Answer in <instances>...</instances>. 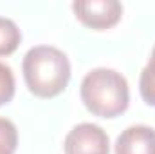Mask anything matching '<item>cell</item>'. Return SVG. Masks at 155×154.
I'll return each mask as SVG.
<instances>
[{
	"label": "cell",
	"mask_w": 155,
	"mask_h": 154,
	"mask_svg": "<svg viewBox=\"0 0 155 154\" xmlns=\"http://www.w3.org/2000/svg\"><path fill=\"white\" fill-rule=\"evenodd\" d=\"M22 71L27 89L35 96L54 98L69 85L71 62L58 47L36 45L25 53Z\"/></svg>",
	"instance_id": "6da1fadb"
},
{
	"label": "cell",
	"mask_w": 155,
	"mask_h": 154,
	"mask_svg": "<svg viewBox=\"0 0 155 154\" xmlns=\"http://www.w3.org/2000/svg\"><path fill=\"white\" fill-rule=\"evenodd\" d=\"M79 96L85 107L99 118H116L123 114L130 103L126 78L107 67H97L85 75L79 87Z\"/></svg>",
	"instance_id": "7a4b0ae2"
},
{
	"label": "cell",
	"mask_w": 155,
	"mask_h": 154,
	"mask_svg": "<svg viewBox=\"0 0 155 154\" xmlns=\"http://www.w3.org/2000/svg\"><path fill=\"white\" fill-rule=\"evenodd\" d=\"M76 18L90 29H110L121 20L123 5L117 0H78L72 4Z\"/></svg>",
	"instance_id": "3957f363"
},
{
	"label": "cell",
	"mask_w": 155,
	"mask_h": 154,
	"mask_svg": "<svg viewBox=\"0 0 155 154\" xmlns=\"http://www.w3.org/2000/svg\"><path fill=\"white\" fill-rule=\"evenodd\" d=\"M65 154H108L110 142L107 132L96 123H79L72 127L63 142Z\"/></svg>",
	"instance_id": "277c9868"
},
{
	"label": "cell",
	"mask_w": 155,
	"mask_h": 154,
	"mask_svg": "<svg viewBox=\"0 0 155 154\" xmlns=\"http://www.w3.org/2000/svg\"><path fill=\"white\" fill-rule=\"evenodd\" d=\"M116 154H155V129L132 125L116 140Z\"/></svg>",
	"instance_id": "5b68a950"
},
{
	"label": "cell",
	"mask_w": 155,
	"mask_h": 154,
	"mask_svg": "<svg viewBox=\"0 0 155 154\" xmlns=\"http://www.w3.org/2000/svg\"><path fill=\"white\" fill-rule=\"evenodd\" d=\"M22 42V33L18 26L5 16H0V56H7L18 49Z\"/></svg>",
	"instance_id": "8992f818"
},
{
	"label": "cell",
	"mask_w": 155,
	"mask_h": 154,
	"mask_svg": "<svg viewBox=\"0 0 155 154\" xmlns=\"http://www.w3.org/2000/svg\"><path fill=\"white\" fill-rule=\"evenodd\" d=\"M139 91H141L143 100H144L148 105L155 107V45H153V49H152V54H150L148 64H146L144 69L141 71Z\"/></svg>",
	"instance_id": "52a82bcc"
},
{
	"label": "cell",
	"mask_w": 155,
	"mask_h": 154,
	"mask_svg": "<svg viewBox=\"0 0 155 154\" xmlns=\"http://www.w3.org/2000/svg\"><path fill=\"white\" fill-rule=\"evenodd\" d=\"M18 147V131L16 125L0 116V154H15Z\"/></svg>",
	"instance_id": "ba28073f"
},
{
	"label": "cell",
	"mask_w": 155,
	"mask_h": 154,
	"mask_svg": "<svg viewBox=\"0 0 155 154\" xmlns=\"http://www.w3.org/2000/svg\"><path fill=\"white\" fill-rule=\"evenodd\" d=\"M15 96V75L9 65L0 62V107L9 103Z\"/></svg>",
	"instance_id": "9c48e42d"
}]
</instances>
